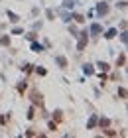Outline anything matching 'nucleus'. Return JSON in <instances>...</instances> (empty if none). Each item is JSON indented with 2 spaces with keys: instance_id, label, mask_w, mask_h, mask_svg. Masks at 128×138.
<instances>
[{
  "instance_id": "1",
  "label": "nucleus",
  "mask_w": 128,
  "mask_h": 138,
  "mask_svg": "<svg viewBox=\"0 0 128 138\" xmlns=\"http://www.w3.org/2000/svg\"><path fill=\"white\" fill-rule=\"evenodd\" d=\"M32 99H34V103H36V105H41V95H38V93H32Z\"/></svg>"
},
{
  "instance_id": "4",
  "label": "nucleus",
  "mask_w": 128,
  "mask_h": 138,
  "mask_svg": "<svg viewBox=\"0 0 128 138\" xmlns=\"http://www.w3.org/2000/svg\"><path fill=\"white\" fill-rule=\"evenodd\" d=\"M98 67H101V69H103V71H106V69H108V65H106V63H103V61H101V63H98Z\"/></svg>"
},
{
  "instance_id": "3",
  "label": "nucleus",
  "mask_w": 128,
  "mask_h": 138,
  "mask_svg": "<svg viewBox=\"0 0 128 138\" xmlns=\"http://www.w3.org/2000/svg\"><path fill=\"white\" fill-rule=\"evenodd\" d=\"M114 36H116V30H110V32H108V34H106V37H108V40H110V37H114Z\"/></svg>"
},
{
  "instance_id": "2",
  "label": "nucleus",
  "mask_w": 128,
  "mask_h": 138,
  "mask_svg": "<svg viewBox=\"0 0 128 138\" xmlns=\"http://www.w3.org/2000/svg\"><path fill=\"white\" fill-rule=\"evenodd\" d=\"M106 10H108V8H106L105 4H101V6H98V12H101V14H106Z\"/></svg>"
},
{
  "instance_id": "5",
  "label": "nucleus",
  "mask_w": 128,
  "mask_h": 138,
  "mask_svg": "<svg viewBox=\"0 0 128 138\" xmlns=\"http://www.w3.org/2000/svg\"><path fill=\"white\" fill-rule=\"evenodd\" d=\"M57 63H59V65H63V67H65V59H63V57H57Z\"/></svg>"
},
{
  "instance_id": "6",
  "label": "nucleus",
  "mask_w": 128,
  "mask_h": 138,
  "mask_svg": "<svg viewBox=\"0 0 128 138\" xmlns=\"http://www.w3.org/2000/svg\"><path fill=\"white\" fill-rule=\"evenodd\" d=\"M85 73H89V75L93 73V69H91V65H85Z\"/></svg>"
}]
</instances>
